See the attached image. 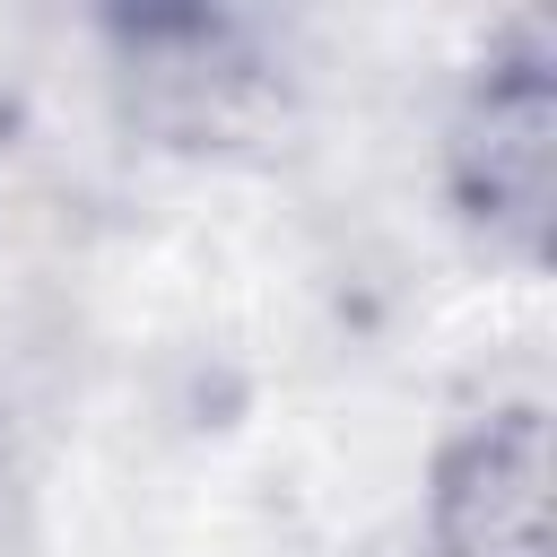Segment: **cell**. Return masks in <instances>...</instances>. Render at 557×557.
Instances as JSON below:
<instances>
[{
  "mask_svg": "<svg viewBox=\"0 0 557 557\" xmlns=\"http://www.w3.org/2000/svg\"><path fill=\"white\" fill-rule=\"evenodd\" d=\"M444 200L487 252L522 270L548 261L557 235V26L548 17L522 9L479 44L444 122Z\"/></svg>",
  "mask_w": 557,
  "mask_h": 557,
  "instance_id": "1",
  "label": "cell"
},
{
  "mask_svg": "<svg viewBox=\"0 0 557 557\" xmlns=\"http://www.w3.org/2000/svg\"><path fill=\"white\" fill-rule=\"evenodd\" d=\"M548 400H496L435 444L426 540L435 557H548Z\"/></svg>",
  "mask_w": 557,
  "mask_h": 557,
  "instance_id": "2",
  "label": "cell"
},
{
  "mask_svg": "<svg viewBox=\"0 0 557 557\" xmlns=\"http://www.w3.org/2000/svg\"><path fill=\"white\" fill-rule=\"evenodd\" d=\"M113 44L139 78V113L165 139H235L270 113V61L252 52V26L235 17H113Z\"/></svg>",
  "mask_w": 557,
  "mask_h": 557,
  "instance_id": "3",
  "label": "cell"
},
{
  "mask_svg": "<svg viewBox=\"0 0 557 557\" xmlns=\"http://www.w3.org/2000/svg\"><path fill=\"white\" fill-rule=\"evenodd\" d=\"M0 487H9V409H0Z\"/></svg>",
  "mask_w": 557,
  "mask_h": 557,
  "instance_id": "4",
  "label": "cell"
}]
</instances>
